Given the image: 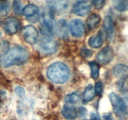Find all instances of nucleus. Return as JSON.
<instances>
[{
    "label": "nucleus",
    "mask_w": 128,
    "mask_h": 120,
    "mask_svg": "<svg viewBox=\"0 0 128 120\" xmlns=\"http://www.w3.org/2000/svg\"><path fill=\"white\" fill-rule=\"evenodd\" d=\"M29 53L27 50L21 46H16L10 50L4 55L1 60V64L4 68H9L14 65H21L27 61Z\"/></svg>",
    "instance_id": "obj_1"
},
{
    "label": "nucleus",
    "mask_w": 128,
    "mask_h": 120,
    "mask_svg": "<svg viewBox=\"0 0 128 120\" xmlns=\"http://www.w3.org/2000/svg\"><path fill=\"white\" fill-rule=\"evenodd\" d=\"M47 76L51 81L55 83H64L70 78V68L63 62H54L48 69Z\"/></svg>",
    "instance_id": "obj_2"
},
{
    "label": "nucleus",
    "mask_w": 128,
    "mask_h": 120,
    "mask_svg": "<svg viewBox=\"0 0 128 120\" xmlns=\"http://www.w3.org/2000/svg\"><path fill=\"white\" fill-rule=\"evenodd\" d=\"M50 10L57 14H63L73 7V0H47Z\"/></svg>",
    "instance_id": "obj_3"
},
{
    "label": "nucleus",
    "mask_w": 128,
    "mask_h": 120,
    "mask_svg": "<svg viewBox=\"0 0 128 120\" xmlns=\"http://www.w3.org/2000/svg\"><path fill=\"white\" fill-rule=\"evenodd\" d=\"M110 99L112 107H113L115 114L121 120H124L126 118V113H125L123 99H122L118 95L114 92L110 94Z\"/></svg>",
    "instance_id": "obj_4"
},
{
    "label": "nucleus",
    "mask_w": 128,
    "mask_h": 120,
    "mask_svg": "<svg viewBox=\"0 0 128 120\" xmlns=\"http://www.w3.org/2000/svg\"><path fill=\"white\" fill-rule=\"evenodd\" d=\"M92 5V2L91 0H81L73 5L72 11L75 14L85 16L90 12Z\"/></svg>",
    "instance_id": "obj_5"
},
{
    "label": "nucleus",
    "mask_w": 128,
    "mask_h": 120,
    "mask_svg": "<svg viewBox=\"0 0 128 120\" xmlns=\"http://www.w3.org/2000/svg\"><path fill=\"white\" fill-rule=\"evenodd\" d=\"M20 22L17 18L14 17L8 18L3 23L5 31L9 34H16L20 28Z\"/></svg>",
    "instance_id": "obj_6"
},
{
    "label": "nucleus",
    "mask_w": 128,
    "mask_h": 120,
    "mask_svg": "<svg viewBox=\"0 0 128 120\" xmlns=\"http://www.w3.org/2000/svg\"><path fill=\"white\" fill-rule=\"evenodd\" d=\"M22 35L24 40L28 43L34 44L36 43L38 39V32L36 28L29 25L26 26L22 31Z\"/></svg>",
    "instance_id": "obj_7"
},
{
    "label": "nucleus",
    "mask_w": 128,
    "mask_h": 120,
    "mask_svg": "<svg viewBox=\"0 0 128 120\" xmlns=\"http://www.w3.org/2000/svg\"><path fill=\"white\" fill-rule=\"evenodd\" d=\"M71 34L76 38L82 36L84 32V25L81 20L75 19L71 22L70 25Z\"/></svg>",
    "instance_id": "obj_8"
},
{
    "label": "nucleus",
    "mask_w": 128,
    "mask_h": 120,
    "mask_svg": "<svg viewBox=\"0 0 128 120\" xmlns=\"http://www.w3.org/2000/svg\"><path fill=\"white\" fill-rule=\"evenodd\" d=\"M114 57V52L110 46L105 47L97 55V60L102 64H108L110 63Z\"/></svg>",
    "instance_id": "obj_9"
},
{
    "label": "nucleus",
    "mask_w": 128,
    "mask_h": 120,
    "mask_svg": "<svg viewBox=\"0 0 128 120\" xmlns=\"http://www.w3.org/2000/svg\"><path fill=\"white\" fill-rule=\"evenodd\" d=\"M56 43L50 36L45 38L41 43V50L46 54L54 52L56 50Z\"/></svg>",
    "instance_id": "obj_10"
},
{
    "label": "nucleus",
    "mask_w": 128,
    "mask_h": 120,
    "mask_svg": "<svg viewBox=\"0 0 128 120\" xmlns=\"http://www.w3.org/2000/svg\"><path fill=\"white\" fill-rule=\"evenodd\" d=\"M42 24L48 32H51L55 26V21L53 16L50 12H44L42 16Z\"/></svg>",
    "instance_id": "obj_11"
},
{
    "label": "nucleus",
    "mask_w": 128,
    "mask_h": 120,
    "mask_svg": "<svg viewBox=\"0 0 128 120\" xmlns=\"http://www.w3.org/2000/svg\"><path fill=\"white\" fill-rule=\"evenodd\" d=\"M112 72L118 78H126L128 76V66L122 64H119L113 68Z\"/></svg>",
    "instance_id": "obj_12"
},
{
    "label": "nucleus",
    "mask_w": 128,
    "mask_h": 120,
    "mask_svg": "<svg viewBox=\"0 0 128 120\" xmlns=\"http://www.w3.org/2000/svg\"><path fill=\"white\" fill-rule=\"evenodd\" d=\"M56 32L59 37L66 38L68 34V27L66 21L64 20H61L57 22L56 28Z\"/></svg>",
    "instance_id": "obj_13"
},
{
    "label": "nucleus",
    "mask_w": 128,
    "mask_h": 120,
    "mask_svg": "<svg viewBox=\"0 0 128 120\" xmlns=\"http://www.w3.org/2000/svg\"><path fill=\"white\" fill-rule=\"evenodd\" d=\"M104 28L106 32L108 39H111L114 34L113 20L111 16H106L104 20Z\"/></svg>",
    "instance_id": "obj_14"
},
{
    "label": "nucleus",
    "mask_w": 128,
    "mask_h": 120,
    "mask_svg": "<svg viewBox=\"0 0 128 120\" xmlns=\"http://www.w3.org/2000/svg\"><path fill=\"white\" fill-rule=\"evenodd\" d=\"M62 114L68 120H74L78 116V112L74 107L70 106H64L62 109Z\"/></svg>",
    "instance_id": "obj_15"
},
{
    "label": "nucleus",
    "mask_w": 128,
    "mask_h": 120,
    "mask_svg": "<svg viewBox=\"0 0 128 120\" xmlns=\"http://www.w3.org/2000/svg\"><path fill=\"white\" fill-rule=\"evenodd\" d=\"M101 21V18L97 14H92L87 19L86 24L90 30H93L98 26Z\"/></svg>",
    "instance_id": "obj_16"
},
{
    "label": "nucleus",
    "mask_w": 128,
    "mask_h": 120,
    "mask_svg": "<svg viewBox=\"0 0 128 120\" xmlns=\"http://www.w3.org/2000/svg\"><path fill=\"white\" fill-rule=\"evenodd\" d=\"M103 43V34L102 32L100 31L95 36H92L89 40V44L92 48H100Z\"/></svg>",
    "instance_id": "obj_17"
},
{
    "label": "nucleus",
    "mask_w": 128,
    "mask_h": 120,
    "mask_svg": "<svg viewBox=\"0 0 128 120\" xmlns=\"http://www.w3.org/2000/svg\"><path fill=\"white\" fill-rule=\"evenodd\" d=\"M39 9L34 4H28L22 9V13L27 17H33L36 16L38 12Z\"/></svg>",
    "instance_id": "obj_18"
},
{
    "label": "nucleus",
    "mask_w": 128,
    "mask_h": 120,
    "mask_svg": "<svg viewBox=\"0 0 128 120\" xmlns=\"http://www.w3.org/2000/svg\"><path fill=\"white\" fill-rule=\"evenodd\" d=\"M114 7L120 12H124L128 10V0H111Z\"/></svg>",
    "instance_id": "obj_19"
},
{
    "label": "nucleus",
    "mask_w": 128,
    "mask_h": 120,
    "mask_svg": "<svg viewBox=\"0 0 128 120\" xmlns=\"http://www.w3.org/2000/svg\"><path fill=\"white\" fill-rule=\"evenodd\" d=\"M95 90L92 84H89L86 88L84 90V92L83 94V98L84 101L88 102L91 101L94 98L95 96Z\"/></svg>",
    "instance_id": "obj_20"
},
{
    "label": "nucleus",
    "mask_w": 128,
    "mask_h": 120,
    "mask_svg": "<svg viewBox=\"0 0 128 120\" xmlns=\"http://www.w3.org/2000/svg\"><path fill=\"white\" fill-rule=\"evenodd\" d=\"M10 10V2L8 0H0V14L6 16L8 14Z\"/></svg>",
    "instance_id": "obj_21"
},
{
    "label": "nucleus",
    "mask_w": 128,
    "mask_h": 120,
    "mask_svg": "<svg viewBox=\"0 0 128 120\" xmlns=\"http://www.w3.org/2000/svg\"><path fill=\"white\" fill-rule=\"evenodd\" d=\"M90 66L91 70V76L93 79L96 80L100 75V66L96 62H90Z\"/></svg>",
    "instance_id": "obj_22"
},
{
    "label": "nucleus",
    "mask_w": 128,
    "mask_h": 120,
    "mask_svg": "<svg viewBox=\"0 0 128 120\" xmlns=\"http://www.w3.org/2000/svg\"><path fill=\"white\" fill-rule=\"evenodd\" d=\"M8 101L7 92L5 91L0 90V112L6 106Z\"/></svg>",
    "instance_id": "obj_23"
},
{
    "label": "nucleus",
    "mask_w": 128,
    "mask_h": 120,
    "mask_svg": "<svg viewBox=\"0 0 128 120\" xmlns=\"http://www.w3.org/2000/svg\"><path fill=\"white\" fill-rule=\"evenodd\" d=\"M80 100V97L77 93H71L68 94L65 98V101L68 104H74L78 102Z\"/></svg>",
    "instance_id": "obj_24"
},
{
    "label": "nucleus",
    "mask_w": 128,
    "mask_h": 120,
    "mask_svg": "<svg viewBox=\"0 0 128 120\" xmlns=\"http://www.w3.org/2000/svg\"><path fill=\"white\" fill-rule=\"evenodd\" d=\"M9 51V42L5 41L1 43L0 45V56H2L6 54Z\"/></svg>",
    "instance_id": "obj_25"
},
{
    "label": "nucleus",
    "mask_w": 128,
    "mask_h": 120,
    "mask_svg": "<svg viewBox=\"0 0 128 120\" xmlns=\"http://www.w3.org/2000/svg\"><path fill=\"white\" fill-rule=\"evenodd\" d=\"M13 10L16 14H20L21 12H22V10H21V2L19 0H14Z\"/></svg>",
    "instance_id": "obj_26"
},
{
    "label": "nucleus",
    "mask_w": 128,
    "mask_h": 120,
    "mask_svg": "<svg viewBox=\"0 0 128 120\" xmlns=\"http://www.w3.org/2000/svg\"><path fill=\"white\" fill-rule=\"evenodd\" d=\"M105 2H106V0H93L92 3L95 8L98 10H101L104 7Z\"/></svg>",
    "instance_id": "obj_27"
},
{
    "label": "nucleus",
    "mask_w": 128,
    "mask_h": 120,
    "mask_svg": "<svg viewBox=\"0 0 128 120\" xmlns=\"http://www.w3.org/2000/svg\"><path fill=\"white\" fill-rule=\"evenodd\" d=\"M95 92L97 95H101L103 90V86H102V83L101 81H98L96 84H95V88H94Z\"/></svg>",
    "instance_id": "obj_28"
},
{
    "label": "nucleus",
    "mask_w": 128,
    "mask_h": 120,
    "mask_svg": "<svg viewBox=\"0 0 128 120\" xmlns=\"http://www.w3.org/2000/svg\"><path fill=\"white\" fill-rule=\"evenodd\" d=\"M15 92H16V94L18 96L21 98H22L24 96L25 91L24 90L22 87H20V86L16 87V89H15Z\"/></svg>",
    "instance_id": "obj_29"
},
{
    "label": "nucleus",
    "mask_w": 128,
    "mask_h": 120,
    "mask_svg": "<svg viewBox=\"0 0 128 120\" xmlns=\"http://www.w3.org/2000/svg\"><path fill=\"white\" fill-rule=\"evenodd\" d=\"M81 54L85 58L90 57L92 55V51L90 50H88V49H84V50H83L82 51Z\"/></svg>",
    "instance_id": "obj_30"
},
{
    "label": "nucleus",
    "mask_w": 128,
    "mask_h": 120,
    "mask_svg": "<svg viewBox=\"0 0 128 120\" xmlns=\"http://www.w3.org/2000/svg\"><path fill=\"white\" fill-rule=\"evenodd\" d=\"M124 104L125 113L126 115H128V97H125L123 98Z\"/></svg>",
    "instance_id": "obj_31"
},
{
    "label": "nucleus",
    "mask_w": 128,
    "mask_h": 120,
    "mask_svg": "<svg viewBox=\"0 0 128 120\" xmlns=\"http://www.w3.org/2000/svg\"><path fill=\"white\" fill-rule=\"evenodd\" d=\"M91 120H101L100 115L96 112H92L91 114Z\"/></svg>",
    "instance_id": "obj_32"
},
{
    "label": "nucleus",
    "mask_w": 128,
    "mask_h": 120,
    "mask_svg": "<svg viewBox=\"0 0 128 120\" xmlns=\"http://www.w3.org/2000/svg\"><path fill=\"white\" fill-rule=\"evenodd\" d=\"M103 120H114L111 113L104 114L103 116Z\"/></svg>",
    "instance_id": "obj_33"
},
{
    "label": "nucleus",
    "mask_w": 128,
    "mask_h": 120,
    "mask_svg": "<svg viewBox=\"0 0 128 120\" xmlns=\"http://www.w3.org/2000/svg\"><path fill=\"white\" fill-rule=\"evenodd\" d=\"M1 32H0V39H1Z\"/></svg>",
    "instance_id": "obj_34"
},
{
    "label": "nucleus",
    "mask_w": 128,
    "mask_h": 120,
    "mask_svg": "<svg viewBox=\"0 0 128 120\" xmlns=\"http://www.w3.org/2000/svg\"><path fill=\"white\" fill-rule=\"evenodd\" d=\"M0 24H1V20H0Z\"/></svg>",
    "instance_id": "obj_35"
}]
</instances>
